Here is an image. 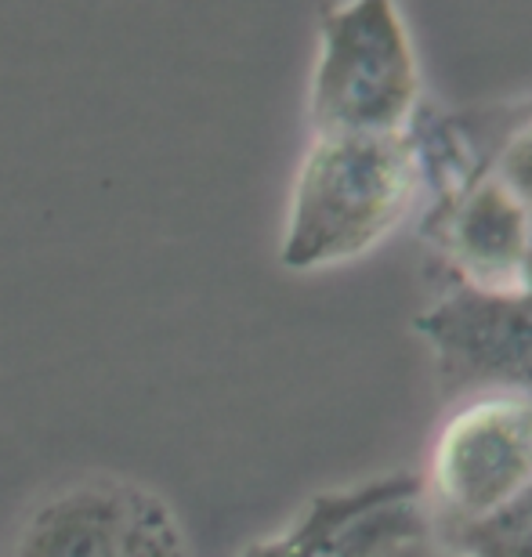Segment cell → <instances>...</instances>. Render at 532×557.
Returning <instances> with one entry per match:
<instances>
[{
    "instance_id": "6da1fadb",
    "label": "cell",
    "mask_w": 532,
    "mask_h": 557,
    "mask_svg": "<svg viewBox=\"0 0 532 557\" xmlns=\"http://www.w3.org/2000/svg\"><path fill=\"white\" fill-rule=\"evenodd\" d=\"M409 135H316L294 177L280 239L286 272H330L373 253L420 196Z\"/></svg>"
},
{
    "instance_id": "7a4b0ae2",
    "label": "cell",
    "mask_w": 532,
    "mask_h": 557,
    "mask_svg": "<svg viewBox=\"0 0 532 557\" xmlns=\"http://www.w3.org/2000/svg\"><path fill=\"white\" fill-rule=\"evenodd\" d=\"M420 70L395 0H345L319 26L308 95L316 135H406Z\"/></svg>"
},
{
    "instance_id": "3957f363",
    "label": "cell",
    "mask_w": 532,
    "mask_h": 557,
    "mask_svg": "<svg viewBox=\"0 0 532 557\" xmlns=\"http://www.w3.org/2000/svg\"><path fill=\"white\" fill-rule=\"evenodd\" d=\"M532 482V392L460 398L431 445L420 482L435 540L482 525Z\"/></svg>"
},
{
    "instance_id": "277c9868",
    "label": "cell",
    "mask_w": 532,
    "mask_h": 557,
    "mask_svg": "<svg viewBox=\"0 0 532 557\" xmlns=\"http://www.w3.org/2000/svg\"><path fill=\"white\" fill-rule=\"evenodd\" d=\"M8 557H188V543L163 496L95 474L37 499Z\"/></svg>"
},
{
    "instance_id": "5b68a950",
    "label": "cell",
    "mask_w": 532,
    "mask_h": 557,
    "mask_svg": "<svg viewBox=\"0 0 532 557\" xmlns=\"http://www.w3.org/2000/svg\"><path fill=\"white\" fill-rule=\"evenodd\" d=\"M420 333L438 359L446 392H532V305L457 286L420 315Z\"/></svg>"
},
{
    "instance_id": "8992f818",
    "label": "cell",
    "mask_w": 532,
    "mask_h": 557,
    "mask_svg": "<svg viewBox=\"0 0 532 557\" xmlns=\"http://www.w3.org/2000/svg\"><path fill=\"white\" fill-rule=\"evenodd\" d=\"M294 557H376L406 536L431 532L413 474L334 488L308 504L290 529Z\"/></svg>"
},
{
    "instance_id": "52a82bcc",
    "label": "cell",
    "mask_w": 532,
    "mask_h": 557,
    "mask_svg": "<svg viewBox=\"0 0 532 557\" xmlns=\"http://www.w3.org/2000/svg\"><path fill=\"white\" fill-rule=\"evenodd\" d=\"M532 247V207L500 174L463 188L442 221V250L460 286L518 297Z\"/></svg>"
},
{
    "instance_id": "ba28073f",
    "label": "cell",
    "mask_w": 532,
    "mask_h": 557,
    "mask_svg": "<svg viewBox=\"0 0 532 557\" xmlns=\"http://www.w3.org/2000/svg\"><path fill=\"white\" fill-rule=\"evenodd\" d=\"M446 547L468 557H532V482L482 525L460 532Z\"/></svg>"
},
{
    "instance_id": "9c48e42d",
    "label": "cell",
    "mask_w": 532,
    "mask_h": 557,
    "mask_svg": "<svg viewBox=\"0 0 532 557\" xmlns=\"http://www.w3.org/2000/svg\"><path fill=\"white\" fill-rule=\"evenodd\" d=\"M496 174H500L504 182L511 185L515 193L532 207V124L511 145H507V152L500 160V171H496Z\"/></svg>"
},
{
    "instance_id": "30bf717a",
    "label": "cell",
    "mask_w": 532,
    "mask_h": 557,
    "mask_svg": "<svg viewBox=\"0 0 532 557\" xmlns=\"http://www.w3.org/2000/svg\"><path fill=\"white\" fill-rule=\"evenodd\" d=\"M239 557H294V540L290 532H280V536H269V540H258L253 547H247Z\"/></svg>"
},
{
    "instance_id": "8fae6325",
    "label": "cell",
    "mask_w": 532,
    "mask_h": 557,
    "mask_svg": "<svg viewBox=\"0 0 532 557\" xmlns=\"http://www.w3.org/2000/svg\"><path fill=\"white\" fill-rule=\"evenodd\" d=\"M431 540H435V532H420V536H406V540L392 543L387 550H381L376 557H420Z\"/></svg>"
},
{
    "instance_id": "7c38bea8",
    "label": "cell",
    "mask_w": 532,
    "mask_h": 557,
    "mask_svg": "<svg viewBox=\"0 0 532 557\" xmlns=\"http://www.w3.org/2000/svg\"><path fill=\"white\" fill-rule=\"evenodd\" d=\"M420 557H468V554H460L457 547H446V543H442V540H431Z\"/></svg>"
},
{
    "instance_id": "4fadbf2b",
    "label": "cell",
    "mask_w": 532,
    "mask_h": 557,
    "mask_svg": "<svg viewBox=\"0 0 532 557\" xmlns=\"http://www.w3.org/2000/svg\"><path fill=\"white\" fill-rule=\"evenodd\" d=\"M522 297L532 305V247H529V261H525V278H522Z\"/></svg>"
}]
</instances>
